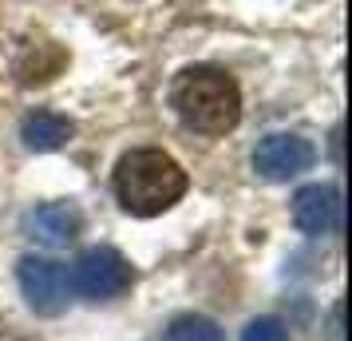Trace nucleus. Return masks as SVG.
Segmentation results:
<instances>
[{
	"label": "nucleus",
	"mask_w": 352,
	"mask_h": 341,
	"mask_svg": "<svg viewBox=\"0 0 352 341\" xmlns=\"http://www.w3.org/2000/svg\"><path fill=\"white\" fill-rule=\"evenodd\" d=\"M115 198L119 207L135 218H155V214L170 211L178 198L186 195V171L178 167V159H170L159 147H139L127 151L119 167H115Z\"/></svg>",
	"instance_id": "1"
},
{
	"label": "nucleus",
	"mask_w": 352,
	"mask_h": 341,
	"mask_svg": "<svg viewBox=\"0 0 352 341\" xmlns=\"http://www.w3.org/2000/svg\"><path fill=\"white\" fill-rule=\"evenodd\" d=\"M170 107L190 131L202 135H226L241 119V92L234 76H226L214 64H194L175 76L170 87Z\"/></svg>",
	"instance_id": "2"
},
{
	"label": "nucleus",
	"mask_w": 352,
	"mask_h": 341,
	"mask_svg": "<svg viewBox=\"0 0 352 341\" xmlns=\"http://www.w3.org/2000/svg\"><path fill=\"white\" fill-rule=\"evenodd\" d=\"M131 282H135L131 262L119 250H111V246L83 250L80 262H76V270H72V286L87 302H115V298H123L131 290Z\"/></svg>",
	"instance_id": "3"
},
{
	"label": "nucleus",
	"mask_w": 352,
	"mask_h": 341,
	"mask_svg": "<svg viewBox=\"0 0 352 341\" xmlns=\"http://www.w3.org/2000/svg\"><path fill=\"white\" fill-rule=\"evenodd\" d=\"M20 290L28 298V306L44 318H56L67 309V298H72V274L67 266H60L56 258H36V254H24L16 266Z\"/></svg>",
	"instance_id": "4"
},
{
	"label": "nucleus",
	"mask_w": 352,
	"mask_h": 341,
	"mask_svg": "<svg viewBox=\"0 0 352 341\" xmlns=\"http://www.w3.org/2000/svg\"><path fill=\"white\" fill-rule=\"evenodd\" d=\"M313 159H317V151H313L309 139L277 131V135H265V139L257 143L254 171L261 175V179H270V183H289V179H297L301 171H309Z\"/></svg>",
	"instance_id": "5"
},
{
	"label": "nucleus",
	"mask_w": 352,
	"mask_h": 341,
	"mask_svg": "<svg viewBox=\"0 0 352 341\" xmlns=\"http://www.w3.org/2000/svg\"><path fill=\"white\" fill-rule=\"evenodd\" d=\"M83 230V214L76 203H40L24 214V234L36 246L48 250H64L67 242H76Z\"/></svg>",
	"instance_id": "6"
},
{
	"label": "nucleus",
	"mask_w": 352,
	"mask_h": 341,
	"mask_svg": "<svg viewBox=\"0 0 352 341\" xmlns=\"http://www.w3.org/2000/svg\"><path fill=\"white\" fill-rule=\"evenodd\" d=\"M293 223H297L305 234H336V230L344 227L340 191L329 187V183L301 187V191L293 195Z\"/></svg>",
	"instance_id": "7"
},
{
	"label": "nucleus",
	"mask_w": 352,
	"mask_h": 341,
	"mask_svg": "<svg viewBox=\"0 0 352 341\" xmlns=\"http://www.w3.org/2000/svg\"><path fill=\"white\" fill-rule=\"evenodd\" d=\"M76 135V123L60 112H32L20 123V139L28 151H60Z\"/></svg>",
	"instance_id": "8"
},
{
	"label": "nucleus",
	"mask_w": 352,
	"mask_h": 341,
	"mask_svg": "<svg viewBox=\"0 0 352 341\" xmlns=\"http://www.w3.org/2000/svg\"><path fill=\"white\" fill-rule=\"evenodd\" d=\"M162 341H226V338H222V329H218V322H210L202 313H182V318L170 322Z\"/></svg>",
	"instance_id": "9"
},
{
	"label": "nucleus",
	"mask_w": 352,
	"mask_h": 341,
	"mask_svg": "<svg viewBox=\"0 0 352 341\" xmlns=\"http://www.w3.org/2000/svg\"><path fill=\"white\" fill-rule=\"evenodd\" d=\"M241 341H289V329L277 318H254L241 329Z\"/></svg>",
	"instance_id": "10"
},
{
	"label": "nucleus",
	"mask_w": 352,
	"mask_h": 341,
	"mask_svg": "<svg viewBox=\"0 0 352 341\" xmlns=\"http://www.w3.org/2000/svg\"><path fill=\"white\" fill-rule=\"evenodd\" d=\"M340 318H344V302L333 306V318H329V341H340Z\"/></svg>",
	"instance_id": "11"
}]
</instances>
